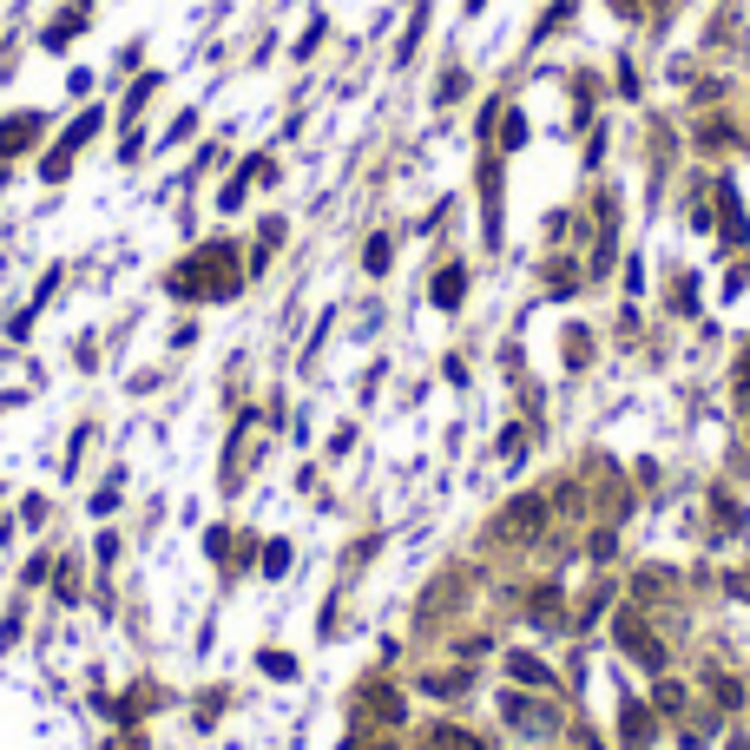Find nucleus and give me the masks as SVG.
Here are the masks:
<instances>
[{
	"mask_svg": "<svg viewBox=\"0 0 750 750\" xmlns=\"http://www.w3.org/2000/svg\"><path fill=\"white\" fill-rule=\"evenodd\" d=\"M527 612H533V619H540V625H560V593H553V586H540Z\"/></svg>",
	"mask_w": 750,
	"mask_h": 750,
	"instance_id": "6e6552de",
	"label": "nucleus"
},
{
	"mask_svg": "<svg viewBox=\"0 0 750 750\" xmlns=\"http://www.w3.org/2000/svg\"><path fill=\"white\" fill-rule=\"evenodd\" d=\"M658 711H665V718H678V711H685V691H678V685H658Z\"/></svg>",
	"mask_w": 750,
	"mask_h": 750,
	"instance_id": "9d476101",
	"label": "nucleus"
},
{
	"mask_svg": "<svg viewBox=\"0 0 750 750\" xmlns=\"http://www.w3.org/2000/svg\"><path fill=\"white\" fill-rule=\"evenodd\" d=\"M435 303H441V310H454V303H461V270H441V283H435Z\"/></svg>",
	"mask_w": 750,
	"mask_h": 750,
	"instance_id": "1a4fd4ad",
	"label": "nucleus"
},
{
	"mask_svg": "<svg viewBox=\"0 0 750 750\" xmlns=\"http://www.w3.org/2000/svg\"><path fill=\"white\" fill-rule=\"evenodd\" d=\"M500 718L514 724V731H553V724H560V718H553V704H527L520 691H507V698H500Z\"/></svg>",
	"mask_w": 750,
	"mask_h": 750,
	"instance_id": "7ed1b4c3",
	"label": "nucleus"
},
{
	"mask_svg": "<svg viewBox=\"0 0 750 750\" xmlns=\"http://www.w3.org/2000/svg\"><path fill=\"white\" fill-rule=\"evenodd\" d=\"M375 711H382L389 724H402V698H395V691H375Z\"/></svg>",
	"mask_w": 750,
	"mask_h": 750,
	"instance_id": "9b49d317",
	"label": "nucleus"
},
{
	"mask_svg": "<svg viewBox=\"0 0 750 750\" xmlns=\"http://www.w3.org/2000/svg\"><path fill=\"white\" fill-rule=\"evenodd\" d=\"M507 672H514V685L553 691V672H547V665H540V658H533V652H514V658H507Z\"/></svg>",
	"mask_w": 750,
	"mask_h": 750,
	"instance_id": "20e7f679",
	"label": "nucleus"
},
{
	"mask_svg": "<svg viewBox=\"0 0 750 750\" xmlns=\"http://www.w3.org/2000/svg\"><path fill=\"white\" fill-rule=\"evenodd\" d=\"M33 132H40V119H33V112H27V119H14V125H0V152H20Z\"/></svg>",
	"mask_w": 750,
	"mask_h": 750,
	"instance_id": "0eeeda50",
	"label": "nucleus"
},
{
	"mask_svg": "<svg viewBox=\"0 0 750 750\" xmlns=\"http://www.w3.org/2000/svg\"><path fill=\"white\" fill-rule=\"evenodd\" d=\"M619 731H625V750H645V744H652V711H639V704H625Z\"/></svg>",
	"mask_w": 750,
	"mask_h": 750,
	"instance_id": "39448f33",
	"label": "nucleus"
},
{
	"mask_svg": "<svg viewBox=\"0 0 750 750\" xmlns=\"http://www.w3.org/2000/svg\"><path fill=\"white\" fill-rule=\"evenodd\" d=\"M731 750H750V744H744V737H737V744H731Z\"/></svg>",
	"mask_w": 750,
	"mask_h": 750,
	"instance_id": "f8f14e48",
	"label": "nucleus"
},
{
	"mask_svg": "<svg viewBox=\"0 0 750 750\" xmlns=\"http://www.w3.org/2000/svg\"><path fill=\"white\" fill-rule=\"evenodd\" d=\"M428 744L435 750H487L481 737H468V731H454V724H435V731H428Z\"/></svg>",
	"mask_w": 750,
	"mask_h": 750,
	"instance_id": "423d86ee",
	"label": "nucleus"
},
{
	"mask_svg": "<svg viewBox=\"0 0 750 750\" xmlns=\"http://www.w3.org/2000/svg\"><path fill=\"white\" fill-rule=\"evenodd\" d=\"M612 632H619V645H625L632 658H639L645 672H665V645L652 639V625H645L639 612H619V619H612Z\"/></svg>",
	"mask_w": 750,
	"mask_h": 750,
	"instance_id": "f257e3e1",
	"label": "nucleus"
},
{
	"mask_svg": "<svg viewBox=\"0 0 750 750\" xmlns=\"http://www.w3.org/2000/svg\"><path fill=\"white\" fill-rule=\"evenodd\" d=\"M540 520H547V507H540L533 494H520L514 507L494 520V540H520V533H540Z\"/></svg>",
	"mask_w": 750,
	"mask_h": 750,
	"instance_id": "f03ea898",
	"label": "nucleus"
}]
</instances>
